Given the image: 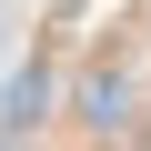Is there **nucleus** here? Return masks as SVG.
<instances>
[{"label":"nucleus","mask_w":151,"mask_h":151,"mask_svg":"<svg viewBox=\"0 0 151 151\" xmlns=\"http://www.w3.org/2000/svg\"><path fill=\"white\" fill-rule=\"evenodd\" d=\"M70 101H81V121H91V131H121V121H131V81H121V70H91Z\"/></svg>","instance_id":"obj_1"},{"label":"nucleus","mask_w":151,"mask_h":151,"mask_svg":"<svg viewBox=\"0 0 151 151\" xmlns=\"http://www.w3.org/2000/svg\"><path fill=\"white\" fill-rule=\"evenodd\" d=\"M0 111H10V121H40V111H50V70H20V81H10V101H0Z\"/></svg>","instance_id":"obj_2"}]
</instances>
